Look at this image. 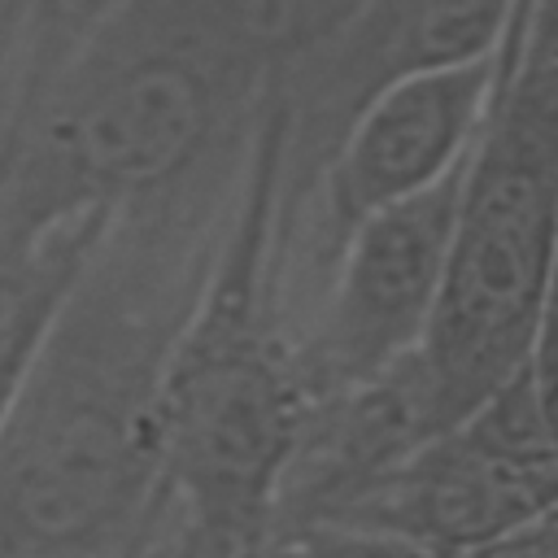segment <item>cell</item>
Masks as SVG:
<instances>
[{"instance_id": "cell-8", "label": "cell", "mask_w": 558, "mask_h": 558, "mask_svg": "<svg viewBox=\"0 0 558 558\" xmlns=\"http://www.w3.org/2000/svg\"><path fill=\"white\" fill-rule=\"evenodd\" d=\"M0 558H183L170 523L153 514V523L122 545H96V541H35V536H4L0 532Z\"/></svg>"}, {"instance_id": "cell-6", "label": "cell", "mask_w": 558, "mask_h": 558, "mask_svg": "<svg viewBox=\"0 0 558 558\" xmlns=\"http://www.w3.org/2000/svg\"><path fill=\"white\" fill-rule=\"evenodd\" d=\"M462 174L466 161L344 235L314 305L288 331L305 401L371 384L418 353L445 275Z\"/></svg>"}, {"instance_id": "cell-4", "label": "cell", "mask_w": 558, "mask_h": 558, "mask_svg": "<svg viewBox=\"0 0 558 558\" xmlns=\"http://www.w3.org/2000/svg\"><path fill=\"white\" fill-rule=\"evenodd\" d=\"M558 279V122L488 105L466 157L458 218L418 366L440 427L501 388Z\"/></svg>"}, {"instance_id": "cell-7", "label": "cell", "mask_w": 558, "mask_h": 558, "mask_svg": "<svg viewBox=\"0 0 558 558\" xmlns=\"http://www.w3.org/2000/svg\"><path fill=\"white\" fill-rule=\"evenodd\" d=\"M105 222L83 218L0 257V423Z\"/></svg>"}, {"instance_id": "cell-10", "label": "cell", "mask_w": 558, "mask_h": 558, "mask_svg": "<svg viewBox=\"0 0 558 558\" xmlns=\"http://www.w3.org/2000/svg\"><path fill=\"white\" fill-rule=\"evenodd\" d=\"M109 0H44L39 4V31L44 35H70L83 22H92Z\"/></svg>"}, {"instance_id": "cell-5", "label": "cell", "mask_w": 558, "mask_h": 558, "mask_svg": "<svg viewBox=\"0 0 558 558\" xmlns=\"http://www.w3.org/2000/svg\"><path fill=\"white\" fill-rule=\"evenodd\" d=\"M514 0H353L331 26L270 61L275 218L296 205L340 131L384 87L501 52Z\"/></svg>"}, {"instance_id": "cell-1", "label": "cell", "mask_w": 558, "mask_h": 558, "mask_svg": "<svg viewBox=\"0 0 558 558\" xmlns=\"http://www.w3.org/2000/svg\"><path fill=\"white\" fill-rule=\"evenodd\" d=\"M266 87L262 0H109L70 35L35 26L0 126V257L231 187Z\"/></svg>"}, {"instance_id": "cell-2", "label": "cell", "mask_w": 558, "mask_h": 558, "mask_svg": "<svg viewBox=\"0 0 558 558\" xmlns=\"http://www.w3.org/2000/svg\"><path fill=\"white\" fill-rule=\"evenodd\" d=\"M240 183L118 214L96 235L0 423L4 536L122 545L153 523L166 366Z\"/></svg>"}, {"instance_id": "cell-9", "label": "cell", "mask_w": 558, "mask_h": 558, "mask_svg": "<svg viewBox=\"0 0 558 558\" xmlns=\"http://www.w3.org/2000/svg\"><path fill=\"white\" fill-rule=\"evenodd\" d=\"M523 379H527V392H532V405L541 414V427L558 453V279H554V292L541 310V323H536V336L527 344V357L519 362Z\"/></svg>"}, {"instance_id": "cell-3", "label": "cell", "mask_w": 558, "mask_h": 558, "mask_svg": "<svg viewBox=\"0 0 558 558\" xmlns=\"http://www.w3.org/2000/svg\"><path fill=\"white\" fill-rule=\"evenodd\" d=\"M270 122L262 109L231 222L161 384L157 497L187 558H253L266 545L305 418L266 279L279 166Z\"/></svg>"}]
</instances>
